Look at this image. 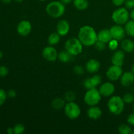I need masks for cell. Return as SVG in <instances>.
I'll use <instances>...</instances> for the list:
<instances>
[{
    "instance_id": "28",
    "label": "cell",
    "mask_w": 134,
    "mask_h": 134,
    "mask_svg": "<svg viewBox=\"0 0 134 134\" xmlns=\"http://www.w3.org/2000/svg\"><path fill=\"white\" fill-rule=\"evenodd\" d=\"M124 103L126 104H131L134 103V96L131 93H127L123 96Z\"/></svg>"
},
{
    "instance_id": "31",
    "label": "cell",
    "mask_w": 134,
    "mask_h": 134,
    "mask_svg": "<svg viewBox=\"0 0 134 134\" xmlns=\"http://www.w3.org/2000/svg\"><path fill=\"white\" fill-rule=\"evenodd\" d=\"M7 94L3 89L0 88V106L3 105L6 102L7 98Z\"/></svg>"
},
{
    "instance_id": "7",
    "label": "cell",
    "mask_w": 134,
    "mask_h": 134,
    "mask_svg": "<svg viewBox=\"0 0 134 134\" xmlns=\"http://www.w3.org/2000/svg\"><path fill=\"white\" fill-rule=\"evenodd\" d=\"M64 113L68 119L75 120L81 115V110L79 105L75 102H68L64 107Z\"/></svg>"
},
{
    "instance_id": "46",
    "label": "cell",
    "mask_w": 134,
    "mask_h": 134,
    "mask_svg": "<svg viewBox=\"0 0 134 134\" xmlns=\"http://www.w3.org/2000/svg\"><path fill=\"white\" fill-rule=\"evenodd\" d=\"M39 1H47V0H39Z\"/></svg>"
},
{
    "instance_id": "8",
    "label": "cell",
    "mask_w": 134,
    "mask_h": 134,
    "mask_svg": "<svg viewBox=\"0 0 134 134\" xmlns=\"http://www.w3.org/2000/svg\"><path fill=\"white\" fill-rule=\"evenodd\" d=\"M122 73L123 70L121 66L113 65L108 68L106 75L110 81H115L119 80L121 77Z\"/></svg>"
},
{
    "instance_id": "23",
    "label": "cell",
    "mask_w": 134,
    "mask_h": 134,
    "mask_svg": "<svg viewBox=\"0 0 134 134\" xmlns=\"http://www.w3.org/2000/svg\"><path fill=\"white\" fill-rule=\"evenodd\" d=\"M73 3L75 7L79 10H86L89 5L88 0H73Z\"/></svg>"
},
{
    "instance_id": "11",
    "label": "cell",
    "mask_w": 134,
    "mask_h": 134,
    "mask_svg": "<svg viewBox=\"0 0 134 134\" xmlns=\"http://www.w3.org/2000/svg\"><path fill=\"white\" fill-rule=\"evenodd\" d=\"M110 31H111L113 39H116L119 41L123 40L126 35L124 27H122V25H114L110 28Z\"/></svg>"
},
{
    "instance_id": "10",
    "label": "cell",
    "mask_w": 134,
    "mask_h": 134,
    "mask_svg": "<svg viewBox=\"0 0 134 134\" xmlns=\"http://www.w3.org/2000/svg\"><path fill=\"white\" fill-rule=\"evenodd\" d=\"M102 78L99 75H94L93 77L86 79L83 82L85 88L87 90L96 88L97 86L102 84Z\"/></svg>"
},
{
    "instance_id": "2",
    "label": "cell",
    "mask_w": 134,
    "mask_h": 134,
    "mask_svg": "<svg viewBox=\"0 0 134 134\" xmlns=\"http://www.w3.org/2000/svg\"><path fill=\"white\" fill-rule=\"evenodd\" d=\"M65 11V7L60 1H53L50 2L46 7V12L53 18H60Z\"/></svg>"
},
{
    "instance_id": "25",
    "label": "cell",
    "mask_w": 134,
    "mask_h": 134,
    "mask_svg": "<svg viewBox=\"0 0 134 134\" xmlns=\"http://www.w3.org/2000/svg\"><path fill=\"white\" fill-rule=\"evenodd\" d=\"M61 39V36L57 32H54L50 34L48 37V43L50 45L53 46L58 44Z\"/></svg>"
},
{
    "instance_id": "44",
    "label": "cell",
    "mask_w": 134,
    "mask_h": 134,
    "mask_svg": "<svg viewBox=\"0 0 134 134\" xmlns=\"http://www.w3.org/2000/svg\"><path fill=\"white\" fill-rule=\"evenodd\" d=\"M131 71H132L133 72V73H134V64H133V65H132V69H131Z\"/></svg>"
},
{
    "instance_id": "43",
    "label": "cell",
    "mask_w": 134,
    "mask_h": 134,
    "mask_svg": "<svg viewBox=\"0 0 134 134\" xmlns=\"http://www.w3.org/2000/svg\"><path fill=\"white\" fill-rule=\"evenodd\" d=\"M3 56V52L0 51V59L2 58Z\"/></svg>"
},
{
    "instance_id": "29",
    "label": "cell",
    "mask_w": 134,
    "mask_h": 134,
    "mask_svg": "<svg viewBox=\"0 0 134 134\" xmlns=\"http://www.w3.org/2000/svg\"><path fill=\"white\" fill-rule=\"evenodd\" d=\"M14 134H22L24 132L25 126L22 124H17L13 127Z\"/></svg>"
},
{
    "instance_id": "9",
    "label": "cell",
    "mask_w": 134,
    "mask_h": 134,
    "mask_svg": "<svg viewBox=\"0 0 134 134\" xmlns=\"http://www.w3.org/2000/svg\"><path fill=\"white\" fill-rule=\"evenodd\" d=\"M42 55L44 59H45L47 61L54 62L57 60L58 53L56 48L51 45L44 48V49L42 51Z\"/></svg>"
},
{
    "instance_id": "45",
    "label": "cell",
    "mask_w": 134,
    "mask_h": 134,
    "mask_svg": "<svg viewBox=\"0 0 134 134\" xmlns=\"http://www.w3.org/2000/svg\"><path fill=\"white\" fill-rule=\"evenodd\" d=\"M14 1H16V2H18V3H21V2H22L24 0H14Z\"/></svg>"
},
{
    "instance_id": "24",
    "label": "cell",
    "mask_w": 134,
    "mask_h": 134,
    "mask_svg": "<svg viewBox=\"0 0 134 134\" xmlns=\"http://www.w3.org/2000/svg\"><path fill=\"white\" fill-rule=\"evenodd\" d=\"M124 29L126 35L131 37H134V20L132 19L129 20L124 24Z\"/></svg>"
},
{
    "instance_id": "48",
    "label": "cell",
    "mask_w": 134,
    "mask_h": 134,
    "mask_svg": "<svg viewBox=\"0 0 134 134\" xmlns=\"http://www.w3.org/2000/svg\"><path fill=\"white\" fill-rule=\"evenodd\" d=\"M132 134H134V129H133V132H132Z\"/></svg>"
},
{
    "instance_id": "20",
    "label": "cell",
    "mask_w": 134,
    "mask_h": 134,
    "mask_svg": "<svg viewBox=\"0 0 134 134\" xmlns=\"http://www.w3.org/2000/svg\"><path fill=\"white\" fill-rule=\"evenodd\" d=\"M122 50L124 52L131 53L134 51V42L130 39H125L122 40L121 44Z\"/></svg>"
},
{
    "instance_id": "12",
    "label": "cell",
    "mask_w": 134,
    "mask_h": 134,
    "mask_svg": "<svg viewBox=\"0 0 134 134\" xmlns=\"http://www.w3.org/2000/svg\"><path fill=\"white\" fill-rule=\"evenodd\" d=\"M17 32L20 36L26 37L31 33L32 26L30 21L22 20L17 26Z\"/></svg>"
},
{
    "instance_id": "30",
    "label": "cell",
    "mask_w": 134,
    "mask_h": 134,
    "mask_svg": "<svg viewBox=\"0 0 134 134\" xmlns=\"http://www.w3.org/2000/svg\"><path fill=\"white\" fill-rule=\"evenodd\" d=\"M119 41L116 40L115 39H112L108 43V45H109V48L110 50L111 51H115L117 50L118 47H119Z\"/></svg>"
},
{
    "instance_id": "50",
    "label": "cell",
    "mask_w": 134,
    "mask_h": 134,
    "mask_svg": "<svg viewBox=\"0 0 134 134\" xmlns=\"http://www.w3.org/2000/svg\"><path fill=\"white\" fill-rule=\"evenodd\" d=\"M133 57H134V54H133Z\"/></svg>"
},
{
    "instance_id": "3",
    "label": "cell",
    "mask_w": 134,
    "mask_h": 134,
    "mask_svg": "<svg viewBox=\"0 0 134 134\" xmlns=\"http://www.w3.org/2000/svg\"><path fill=\"white\" fill-rule=\"evenodd\" d=\"M125 104L122 97L119 96H113L109 99L107 107L111 113L115 115H119L124 111Z\"/></svg>"
},
{
    "instance_id": "47",
    "label": "cell",
    "mask_w": 134,
    "mask_h": 134,
    "mask_svg": "<svg viewBox=\"0 0 134 134\" xmlns=\"http://www.w3.org/2000/svg\"><path fill=\"white\" fill-rule=\"evenodd\" d=\"M133 112H134V103H133Z\"/></svg>"
},
{
    "instance_id": "13",
    "label": "cell",
    "mask_w": 134,
    "mask_h": 134,
    "mask_svg": "<svg viewBox=\"0 0 134 134\" xmlns=\"http://www.w3.org/2000/svg\"><path fill=\"white\" fill-rule=\"evenodd\" d=\"M99 91L102 96L110 97L115 92V86L112 82H105L100 85Z\"/></svg>"
},
{
    "instance_id": "32",
    "label": "cell",
    "mask_w": 134,
    "mask_h": 134,
    "mask_svg": "<svg viewBox=\"0 0 134 134\" xmlns=\"http://www.w3.org/2000/svg\"><path fill=\"white\" fill-rule=\"evenodd\" d=\"M73 72H74L75 74L79 75H82L85 73V69L83 68V67L82 65H77L73 68Z\"/></svg>"
},
{
    "instance_id": "4",
    "label": "cell",
    "mask_w": 134,
    "mask_h": 134,
    "mask_svg": "<svg viewBox=\"0 0 134 134\" xmlns=\"http://www.w3.org/2000/svg\"><path fill=\"white\" fill-rule=\"evenodd\" d=\"M130 18V12L126 7H119L113 13L111 18L116 24L124 25Z\"/></svg>"
},
{
    "instance_id": "15",
    "label": "cell",
    "mask_w": 134,
    "mask_h": 134,
    "mask_svg": "<svg viewBox=\"0 0 134 134\" xmlns=\"http://www.w3.org/2000/svg\"><path fill=\"white\" fill-rule=\"evenodd\" d=\"M125 58V52L122 50H116L113 54L111 58V62L113 65L122 66Z\"/></svg>"
},
{
    "instance_id": "36",
    "label": "cell",
    "mask_w": 134,
    "mask_h": 134,
    "mask_svg": "<svg viewBox=\"0 0 134 134\" xmlns=\"http://www.w3.org/2000/svg\"><path fill=\"white\" fill-rule=\"evenodd\" d=\"M127 122L128 124L130 126H134V112L133 113L130 114L127 118Z\"/></svg>"
},
{
    "instance_id": "33",
    "label": "cell",
    "mask_w": 134,
    "mask_h": 134,
    "mask_svg": "<svg viewBox=\"0 0 134 134\" xmlns=\"http://www.w3.org/2000/svg\"><path fill=\"white\" fill-rule=\"evenodd\" d=\"M94 46H95L96 48V49L99 51H104L105 48V47H106L105 43H103V42L100 41H99V40L97 41L96 43L95 44H94Z\"/></svg>"
},
{
    "instance_id": "22",
    "label": "cell",
    "mask_w": 134,
    "mask_h": 134,
    "mask_svg": "<svg viewBox=\"0 0 134 134\" xmlns=\"http://www.w3.org/2000/svg\"><path fill=\"white\" fill-rule=\"evenodd\" d=\"M65 102H66V101H65V99H62V98H56L52 101L51 105H52V107L54 109H64V107H65V104H66Z\"/></svg>"
},
{
    "instance_id": "26",
    "label": "cell",
    "mask_w": 134,
    "mask_h": 134,
    "mask_svg": "<svg viewBox=\"0 0 134 134\" xmlns=\"http://www.w3.org/2000/svg\"><path fill=\"white\" fill-rule=\"evenodd\" d=\"M118 132L120 134H131L132 133L133 130L130 124H122L119 126Z\"/></svg>"
},
{
    "instance_id": "19",
    "label": "cell",
    "mask_w": 134,
    "mask_h": 134,
    "mask_svg": "<svg viewBox=\"0 0 134 134\" xmlns=\"http://www.w3.org/2000/svg\"><path fill=\"white\" fill-rule=\"evenodd\" d=\"M113 39L110 29H103L98 34V40L103 43H108Z\"/></svg>"
},
{
    "instance_id": "14",
    "label": "cell",
    "mask_w": 134,
    "mask_h": 134,
    "mask_svg": "<svg viewBox=\"0 0 134 134\" xmlns=\"http://www.w3.org/2000/svg\"><path fill=\"white\" fill-rule=\"evenodd\" d=\"M70 30L69 22L65 20H60L56 25V32L61 37H64L68 34Z\"/></svg>"
},
{
    "instance_id": "27",
    "label": "cell",
    "mask_w": 134,
    "mask_h": 134,
    "mask_svg": "<svg viewBox=\"0 0 134 134\" xmlns=\"http://www.w3.org/2000/svg\"><path fill=\"white\" fill-rule=\"evenodd\" d=\"M65 100L68 102H74L76 99V94L73 91H68L65 94Z\"/></svg>"
},
{
    "instance_id": "37",
    "label": "cell",
    "mask_w": 134,
    "mask_h": 134,
    "mask_svg": "<svg viewBox=\"0 0 134 134\" xmlns=\"http://www.w3.org/2000/svg\"><path fill=\"white\" fill-rule=\"evenodd\" d=\"M7 96L10 98H14L16 96V92L14 90H13V89H10L9 91L7 92Z\"/></svg>"
},
{
    "instance_id": "42",
    "label": "cell",
    "mask_w": 134,
    "mask_h": 134,
    "mask_svg": "<svg viewBox=\"0 0 134 134\" xmlns=\"http://www.w3.org/2000/svg\"><path fill=\"white\" fill-rule=\"evenodd\" d=\"M1 1L5 4H9L11 2L12 0H1Z\"/></svg>"
},
{
    "instance_id": "49",
    "label": "cell",
    "mask_w": 134,
    "mask_h": 134,
    "mask_svg": "<svg viewBox=\"0 0 134 134\" xmlns=\"http://www.w3.org/2000/svg\"><path fill=\"white\" fill-rule=\"evenodd\" d=\"M1 1V0H0V1Z\"/></svg>"
},
{
    "instance_id": "5",
    "label": "cell",
    "mask_w": 134,
    "mask_h": 134,
    "mask_svg": "<svg viewBox=\"0 0 134 134\" xmlns=\"http://www.w3.org/2000/svg\"><path fill=\"white\" fill-rule=\"evenodd\" d=\"M82 48L83 44L79 38H69L65 43V50L74 56L80 54L82 52Z\"/></svg>"
},
{
    "instance_id": "40",
    "label": "cell",
    "mask_w": 134,
    "mask_h": 134,
    "mask_svg": "<svg viewBox=\"0 0 134 134\" xmlns=\"http://www.w3.org/2000/svg\"><path fill=\"white\" fill-rule=\"evenodd\" d=\"M130 15L131 19L134 20V8L131 10L130 13Z\"/></svg>"
},
{
    "instance_id": "18",
    "label": "cell",
    "mask_w": 134,
    "mask_h": 134,
    "mask_svg": "<svg viewBox=\"0 0 134 134\" xmlns=\"http://www.w3.org/2000/svg\"><path fill=\"white\" fill-rule=\"evenodd\" d=\"M102 115V109L99 107H97L96 105L90 106V107L87 111V116L92 120H98L99 119H100Z\"/></svg>"
},
{
    "instance_id": "21",
    "label": "cell",
    "mask_w": 134,
    "mask_h": 134,
    "mask_svg": "<svg viewBox=\"0 0 134 134\" xmlns=\"http://www.w3.org/2000/svg\"><path fill=\"white\" fill-rule=\"evenodd\" d=\"M73 56H74L71 54L69 53V52H68L66 50H64V51H62L59 52L58 58L59 59V60H60L61 62L68 63L70 61H71Z\"/></svg>"
},
{
    "instance_id": "16",
    "label": "cell",
    "mask_w": 134,
    "mask_h": 134,
    "mask_svg": "<svg viewBox=\"0 0 134 134\" xmlns=\"http://www.w3.org/2000/svg\"><path fill=\"white\" fill-rule=\"evenodd\" d=\"M120 83L124 87H129L134 83V73L132 71L123 73L120 78Z\"/></svg>"
},
{
    "instance_id": "17",
    "label": "cell",
    "mask_w": 134,
    "mask_h": 134,
    "mask_svg": "<svg viewBox=\"0 0 134 134\" xmlns=\"http://www.w3.org/2000/svg\"><path fill=\"white\" fill-rule=\"evenodd\" d=\"M100 62L96 59H90L86 62V69L88 73H96L100 69Z\"/></svg>"
},
{
    "instance_id": "34",
    "label": "cell",
    "mask_w": 134,
    "mask_h": 134,
    "mask_svg": "<svg viewBox=\"0 0 134 134\" xmlns=\"http://www.w3.org/2000/svg\"><path fill=\"white\" fill-rule=\"evenodd\" d=\"M9 69L5 65L0 66V77H5L9 74Z\"/></svg>"
},
{
    "instance_id": "38",
    "label": "cell",
    "mask_w": 134,
    "mask_h": 134,
    "mask_svg": "<svg viewBox=\"0 0 134 134\" xmlns=\"http://www.w3.org/2000/svg\"><path fill=\"white\" fill-rule=\"evenodd\" d=\"M126 0H112V2L114 5L116 7H120L124 4Z\"/></svg>"
},
{
    "instance_id": "1",
    "label": "cell",
    "mask_w": 134,
    "mask_h": 134,
    "mask_svg": "<svg viewBox=\"0 0 134 134\" xmlns=\"http://www.w3.org/2000/svg\"><path fill=\"white\" fill-rule=\"evenodd\" d=\"M78 38L83 46L92 47L98 41V34L91 26H84L79 31Z\"/></svg>"
},
{
    "instance_id": "6",
    "label": "cell",
    "mask_w": 134,
    "mask_h": 134,
    "mask_svg": "<svg viewBox=\"0 0 134 134\" xmlns=\"http://www.w3.org/2000/svg\"><path fill=\"white\" fill-rule=\"evenodd\" d=\"M102 99V95L97 88L87 90L84 96V102L87 105H97Z\"/></svg>"
},
{
    "instance_id": "41",
    "label": "cell",
    "mask_w": 134,
    "mask_h": 134,
    "mask_svg": "<svg viewBox=\"0 0 134 134\" xmlns=\"http://www.w3.org/2000/svg\"><path fill=\"white\" fill-rule=\"evenodd\" d=\"M7 132L8 134H13L14 133V130H13V128H9L7 130Z\"/></svg>"
},
{
    "instance_id": "39",
    "label": "cell",
    "mask_w": 134,
    "mask_h": 134,
    "mask_svg": "<svg viewBox=\"0 0 134 134\" xmlns=\"http://www.w3.org/2000/svg\"><path fill=\"white\" fill-rule=\"evenodd\" d=\"M73 0H60L62 3L64 4V5H68V4L71 3Z\"/></svg>"
},
{
    "instance_id": "35",
    "label": "cell",
    "mask_w": 134,
    "mask_h": 134,
    "mask_svg": "<svg viewBox=\"0 0 134 134\" xmlns=\"http://www.w3.org/2000/svg\"><path fill=\"white\" fill-rule=\"evenodd\" d=\"M124 4L125 7L128 10H132L134 8V0H126Z\"/></svg>"
}]
</instances>
